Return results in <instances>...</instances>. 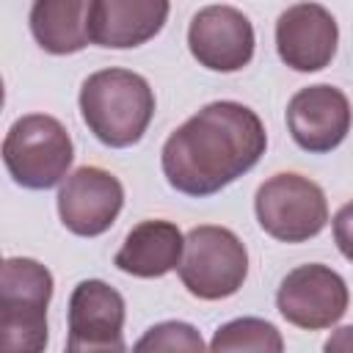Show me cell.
<instances>
[{"label": "cell", "mask_w": 353, "mask_h": 353, "mask_svg": "<svg viewBox=\"0 0 353 353\" xmlns=\"http://www.w3.org/2000/svg\"><path fill=\"white\" fill-rule=\"evenodd\" d=\"M265 149L268 132L256 110L234 99H218L165 138L160 168L176 193L204 199L248 174Z\"/></svg>", "instance_id": "cell-1"}, {"label": "cell", "mask_w": 353, "mask_h": 353, "mask_svg": "<svg viewBox=\"0 0 353 353\" xmlns=\"http://www.w3.org/2000/svg\"><path fill=\"white\" fill-rule=\"evenodd\" d=\"M80 116L88 132L110 146L127 149L143 138L154 116V91L132 69H99L80 85Z\"/></svg>", "instance_id": "cell-2"}, {"label": "cell", "mask_w": 353, "mask_h": 353, "mask_svg": "<svg viewBox=\"0 0 353 353\" xmlns=\"http://www.w3.org/2000/svg\"><path fill=\"white\" fill-rule=\"evenodd\" d=\"M52 273L30 256H8L0 270V345L6 350L39 353L47 347V306Z\"/></svg>", "instance_id": "cell-3"}, {"label": "cell", "mask_w": 353, "mask_h": 353, "mask_svg": "<svg viewBox=\"0 0 353 353\" xmlns=\"http://www.w3.org/2000/svg\"><path fill=\"white\" fill-rule=\"evenodd\" d=\"M74 160L66 127L47 113L19 116L3 138V163L11 179L28 190L55 188Z\"/></svg>", "instance_id": "cell-4"}, {"label": "cell", "mask_w": 353, "mask_h": 353, "mask_svg": "<svg viewBox=\"0 0 353 353\" xmlns=\"http://www.w3.org/2000/svg\"><path fill=\"white\" fill-rule=\"evenodd\" d=\"M176 270L182 287L193 298L221 301L243 287L248 276V251L232 229L201 223L185 234V251Z\"/></svg>", "instance_id": "cell-5"}, {"label": "cell", "mask_w": 353, "mask_h": 353, "mask_svg": "<svg viewBox=\"0 0 353 353\" xmlns=\"http://www.w3.org/2000/svg\"><path fill=\"white\" fill-rule=\"evenodd\" d=\"M254 212L265 234L279 243H306L328 223L323 188L301 174L281 171L268 176L254 196Z\"/></svg>", "instance_id": "cell-6"}, {"label": "cell", "mask_w": 353, "mask_h": 353, "mask_svg": "<svg viewBox=\"0 0 353 353\" xmlns=\"http://www.w3.org/2000/svg\"><path fill=\"white\" fill-rule=\"evenodd\" d=\"M350 303V292L345 279L320 262L298 265L290 270L276 292L279 314L306 331H323L336 325Z\"/></svg>", "instance_id": "cell-7"}, {"label": "cell", "mask_w": 353, "mask_h": 353, "mask_svg": "<svg viewBox=\"0 0 353 353\" xmlns=\"http://www.w3.org/2000/svg\"><path fill=\"white\" fill-rule=\"evenodd\" d=\"M69 336L72 353H108L124 350V317L127 306L116 287L102 279L80 281L69 295Z\"/></svg>", "instance_id": "cell-8"}, {"label": "cell", "mask_w": 353, "mask_h": 353, "mask_svg": "<svg viewBox=\"0 0 353 353\" xmlns=\"http://www.w3.org/2000/svg\"><path fill=\"white\" fill-rule=\"evenodd\" d=\"M188 47L199 66L210 72H240L251 63L256 36L251 19L234 6H204L188 28Z\"/></svg>", "instance_id": "cell-9"}, {"label": "cell", "mask_w": 353, "mask_h": 353, "mask_svg": "<svg viewBox=\"0 0 353 353\" xmlns=\"http://www.w3.org/2000/svg\"><path fill=\"white\" fill-rule=\"evenodd\" d=\"M124 207V188L119 176L99 165L72 171L58 190L61 223L77 237L105 234Z\"/></svg>", "instance_id": "cell-10"}, {"label": "cell", "mask_w": 353, "mask_h": 353, "mask_svg": "<svg viewBox=\"0 0 353 353\" xmlns=\"http://www.w3.org/2000/svg\"><path fill=\"white\" fill-rule=\"evenodd\" d=\"M353 110L342 88L331 83L306 85L287 102V130L309 154L334 152L350 132Z\"/></svg>", "instance_id": "cell-11"}, {"label": "cell", "mask_w": 353, "mask_h": 353, "mask_svg": "<svg viewBox=\"0 0 353 353\" xmlns=\"http://www.w3.org/2000/svg\"><path fill=\"white\" fill-rule=\"evenodd\" d=\"M339 44L334 14L320 3H295L276 19V50L292 72L325 69Z\"/></svg>", "instance_id": "cell-12"}, {"label": "cell", "mask_w": 353, "mask_h": 353, "mask_svg": "<svg viewBox=\"0 0 353 353\" xmlns=\"http://www.w3.org/2000/svg\"><path fill=\"white\" fill-rule=\"evenodd\" d=\"M171 11V0H94L91 44L132 50L152 41Z\"/></svg>", "instance_id": "cell-13"}, {"label": "cell", "mask_w": 353, "mask_h": 353, "mask_svg": "<svg viewBox=\"0 0 353 353\" xmlns=\"http://www.w3.org/2000/svg\"><path fill=\"white\" fill-rule=\"evenodd\" d=\"M185 251V234L176 223L152 218L132 226L113 256V265L135 279H160L179 268Z\"/></svg>", "instance_id": "cell-14"}, {"label": "cell", "mask_w": 353, "mask_h": 353, "mask_svg": "<svg viewBox=\"0 0 353 353\" xmlns=\"http://www.w3.org/2000/svg\"><path fill=\"white\" fill-rule=\"evenodd\" d=\"M94 0H33L30 33L50 55H72L91 44Z\"/></svg>", "instance_id": "cell-15"}, {"label": "cell", "mask_w": 353, "mask_h": 353, "mask_svg": "<svg viewBox=\"0 0 353 353\" xmlns=\"http://www.w3.org/2000/svg\"><path fill=\"white\" fill-rule=\"evenodd\" d=\"M212 350H259V353H281L284 350V339L279 334V328L268 320L259 317H237L223 323L212 342Z\"/></svg>", "instance_id": "cell-16"}, {"label": "cell", "mask_w": 353, "mask_h": 353, "mask_svg": "<svg viewBox=\"0 0 353 353\" xmlns=\"http://www.w3.org/2000/svg\"><path fill=\"white\" fill-rule=\"evenodd\" d=\"M135 350H204V339L190 323L165 320L152 325L135 342Z\"/></svg>", "instance_id": "cell-17"}, {"label": "cell", "mask_w": 353, "mask_h": 353, "mask_svg": "<svg viewBox=\"0 0 353 353\" xmlns=\"http://www.w3.org/2000/svg\"><path fill=\"white\" fill-rule=\"evenodd\" d=\"M331 226H334V243H336L339 254L347 262H353V201L339 207V212L334 215Z\"/></svg>", "instance_id": "cell-18"}, {"label": "cell", "mask_w": 353, "mask_h": 353, "mask_svg": "<svg viewBox=\"0 0 353 353\" xmlns=\"http://www.w3.org/2000/svg\"><path fill=\"white\" fill-rule=\"evenodd\" d=\"M328 353L331 350H345V353H350L353 350V325H342V328H336L328 339H325V345H323Z\"/></svg>", "instance_id": "cell-19"}]
</instances>
